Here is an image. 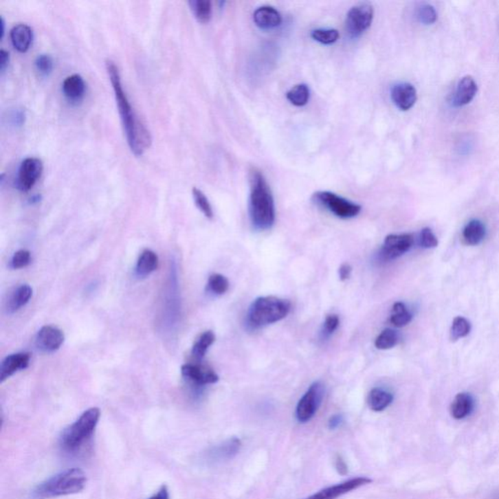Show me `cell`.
Here are the masks:
<instances>
[{
	"label": "cell",
	"instance_id": "obj_26",
	"mask_svg": "<svg viewBox=\"0 0 499 499\" xmlns=\"http://www.w3.org/2000/svg\"><path fill=\"white\" fill-rule=\"evenodd\" d=\"M412 320V314L406 307L405 303L396 302L391 311L390 323L394 327L402 328L407 326Z\"/></svg>",
	"mask_w": 499,
	"mask_h": 499
},
{
	"label": "cell",
	"instance_id": "obj_46",
	"mask_svg": "<svg viewBox=\"0 0 499 499\" xmlns=\"http://www.w3.org/2000/svg\"><path fill=\"white\" fill-rule=\"evenodd\" d=\"M0 34H1V36H0V38H3L4 34H5V22H4L3 18H0Z\"/></svg>",
	"mask_w": 499,
	"mask_h": 499
},
{
	"label": "cell",
	"instance_id": "obj_8",
	"mask_svg": "<svg viewBox=\"0 0 499 499\" xmlns=\"http://www.w3.org/2000/svg\"><path fill=\"white\" fill-rule=\"evenodd\" d=\"M374 8L370 4L360 3L352 7L347 13L345 27L351 37H359L372 25Z\"/></svg>",
	"mask_w": 499,
	"mask_h": 499
},
{
	"label": "cell",
	"instance_id": "obj_30",
	"mask_svg": "<svg viewBox=\"0 0 499 499\" xmlns=\"http://www.w3.org/2000/svg\"><path fill=\"white\" fill-rule=\"evenodd\" d=\"M398 333L392 330V329H386L379 333V337L375 340V345L377 349L386 351V349L393 348L398 344Z\"/></svg>",
	"mask_w": 499,
	"mask_h": 499
},
{
	"label": "cell",
	"instance_id": "obj_36",
	"mask_svg": "<svg viewBox=\"0 0 499 499\" xmlns=\"http://www.w3.org/2000/svg\"><path fill=\"white\" fill-rule=\"evenodd\" d=\"M30 263V253L27 250H20V251L16 252L12 256L11 260V267L14 269H20V268H24L27 267Z\"/></svg>",
	"mask_w": 499,
	"mask_h": 499
},
{
	"label": "cell",
	"instance_id": "obj_11",
	"mask_svg": "<svg viewBox=\"0 0 499 499\" xmlns=\"http://www.w3.org/2000/svg\"><path fill=\"white\" fill-rule=\"evenodd\" d=\"M372 480L367 477H358L335 485V486L326 487L318 493L305 499H337L344 494L351 493L354 489L370 484Z\"/></svg>",
	"mask_w": 499,
	"mask_h": 499
},
{
	"label": "cell",
	"instance_id": "obj_40",
	"mask_svg": "<svg viewBox=\"0 0 499 499\" xmlns=\"http://www.w3.org/2000/svg\"><path fill=\"white\" fill-rule=\"evenodd\" d=\"M11 124L16 127H21L25 123V113L23 109H17L10 114Z\"/></svg>",
	"mask_w": 499,
	"mask_h": 499
},
{
	"label": "cell",
	"instance_id": "obj_32",
	"mask_svg": "<svg viewBox=\"0 0 499 499\" xmlns=\"http://www.w3.org/2000/svg\"><path fill=\"white\" fill-rule=\"evenodd\" d=\"M310 36L319 43L329 45V44H333L337 41L340 32L333 29H317L312 30Z\"/></svg>",
	"mask_w": 499,
	"mask_h": 499
},
{
	"label": "cell",
	"instance_id": "obj_27",
	"mask_svg": "<svg viewBox=\"0 0 499 499\" xmlns=\"http://www.w3.org/2000/svg\"><path fill=\"white\" fill-rule=\"evenodd\" d=\"M190 6L198 22L206 24L212 18V3L209 0H191Z\"/></svg>",
	"mask_w": 499,
	"mask_h": 499
},
{
	"label": "cell",
	"instance_id": "obj_21",
	"mask_svg": "<svg viewBox=\"0 0 499 499\" xmlns=\"http://www.w3.org/2000/svg\"><path fill=\"white\" fill-rule=\"evenodd\" d=\"M474 410V399L468 393H459L454 398L451 407L452 416L456 419L469 417Z\"/></svg>",
	"mask_w": 499,
	"mask_h": 499
},
{
	"label": "cell",
	"instance_id": "obj_31",
	"mask_svg": "<svg viewBox=\"0 0 499 499\" xmlns=\"http://www.w3.org/2000/svg\"><path fill=\"white\" fill-rule=\"evenodd\" d=\"M471 331V324L467 319L464 317H456L452 321L451 328V340L452 342L463 339L467 337Z\"/></svg>",
	"mask_w": 499,
	"mask_h": 499
},
{
	"label": "cell",
	"instance_id": "obj_38",
	"mask_svg": "<svg viewBox=\"0 0 499 499\" xmlns=\"http://www.w3.org/2000/svg\"><path fill=\"white\" fill-rule=\"evenodd\" d=\"M339 316L335 315V314H331V315L326 317L325 322H324L323 330H322V333H323L324 337H327L333 335L335 331L339 328Z\"/></svg>",
	"mask_w": 499,
	"mask_h": 499
},
{
	"label": "cell",
	"instance_id": "obj_25",
	"mask_svg": "<svg viewBox=\"0 0 499 499\" xmlns=\"http://www.w3.org/2000/svg\"><path fill=\"white\" fill-rule=\"evenodd\" d=\"M32 296V287L29 285H22L19 287L17 290L14 291L11 296L8 303V310L10 312L18 311L19 309L25 307L30 302Z\"/></svg>",
	"mask_w": 499,
	"mask_h": 499
},
{
	"label": "cell",
	"instance_id": "obj_18",
	"mask_svg": "<svg viewBox=\"0 0 499 499\" xmlns=\"http://www.w3.org/2000/svg\"><path fill=\"white\" fill-rule=\"evenodd\" d=\"M254 22L260 29H275L281 25L282 16L274 7L262 6L254 13Z\"/></svg>",
	"mask_w": 499,
	"mask_h": 499
},
{
	"label": "cell",
	"instance_id": "obj_5",
	"mask_svg": "<svg viewBox=\"0 0 499 499\" xmlns=\"http://www.w3.org/2000/svg\"><path fill=\"white\" fill-rule=\"evenodd\" d=\"M101 417V410L98 408L84 412L78 421H74L63 433L60 447L69 454L78 452L91 439Z\"/></svg>",
	"mask_w": 499,
	"mask_h": 499
},
{
	"label": "cell",
	"instance_id": "obj_34",
	"mask_svg": "<svg viewBox=\"0 0 499 499\" xmlns=\"http://www.w3.org/2000/svg\"><path fill=\"white\" fill-rule=\"evenodd\" d=\"M208 288L214 295H223L230 288V282L223 275L213 274L209 277Z\"/></svg>",
	"mask_w": 499,
	"mask_h": 499
},
{
	"label": "cell",
	"instance_id": "obj_43",
	"mask_svg": "<svg viewBox=\"0 0 499 499\" xmlns=\"http://www.w3.org/2000/svg\"><path fill=\"white\" fill-rule=\"evenodd\" d=\"M148 499H170L168 487L166 486L161 487L159 491H158L155 494H153V496Z\"/></svg>",
	"mask_w": 499,
	"mask_h": 499
},
{
	"label": "cell",
	"instance_id": "obj_29",
	"mask_svg": "<svg viewBox=\"0 0 499 499\" xmlns=\"http://www.w3.org/2000/svg\"><path fill=\"white\" fill-rule=\"evenodd\" d=\"M214 340H216V337H214V333L212 331L203 333L193 345V357H195L198 360H201L206 352L208 351L209 347L214 344Z\"/></svg>",
	"mask_w": 499,
	"mask_h": 499
},
{
	"label": "cell",
	"instance_id": "obj_1",
	"mask_svg": "<svg viewBox=\"0 0 499 499\" xmlns=\"http://www.w3.org/2000/svg\"><path fill=\"white\" fill-rule=\"evenodd\" d=\"M107 71L111 82L113 84L114 95H115L119 113H120L126 137H127L128 144L135 155L142 156L144 151L151 146V133L133 109L127 95L123 89L120 72L113 60H107Z\"/></svg>",
	"mask_w": 499,
	"mask_h": 499
},
{
	"label": "cell",
	"instance_id": "obj_9",
	"mask_svg": "<svg viewBox=\"0 0 499 499\" xmlns=\"http://www.w3.org/2000/svg\"><path fill=\"white\" fill-rule=\"evenodd\" d=\"M412 234H390L386 237L379 252L382 260H392L407 253L414 245Z\"/></svg>",
	"mask_w": 499,
	"mask_h": 499
},
{
	"label": "cell",
	"instance_id": "obj_39",
	"mask_svg": "<svg viewBox=\"0 0 499 499\" xmlns=\"http://www.w3.org/2000/svg\"><path fill=\"white\" fill-rule=\"evenodd\" d=\"M421 245L423 248L431 249L438 246L437 237L429 228H423L421 232Z\"/></svg>",
	"mask_w": 499,
	"mask_h": 499
},
{
	"label": "cell",
	"instance_id": "obj_42",
	"mask_svg": "<svg viewBox=\"0 0 499 499\" xmlns=\"http://www.w3.org/2000/svg\"><path fill=\"white\" fill-rule=\"evenodd\" d=\"M352 271V268L351 265H346V263H344V265H342V267H340L339 269V275L340 278L342 280V281H345V280H347L351 277Z\"/></svg>",
	"mask_w": 499,
	"mask_h": 499
},
{
	"label": "cell",
	"instance_id": "obj_4",
	"mask_svg": "<svg viewBox=\"0 0 499 499\" xmlns=\"http://www.w3.org/2000/svg\"><path fill=\"white\" fill-rule=\"evenodd\" d=\"M291 311V302L274 296L256 298L250 307L247 323L256 329L283 320Z\"/></svg>",
	"mask_w": 499,
	"mask_h": 499
},
{
	"label": "cell",
	"instance_id": "obj_2",
	"mask_svg": "<svg viewBox=\"0 0 499 499\" xmlns=\"http://www.w3.org/2000/svg\"><path fill=\"white\" fill-rule=\"evenodd\" d=\"M250 218L252 225L258 230H267L275 223L274 195L267 179L260 170L253 168L250 171Z\"/></svg>",
	"mask_w": 499,
	"mask_h": 499
},
{
	"label": "cell",
	"instance_id": "obj_37",
	"mask_svg": "<svg viewBox=\"0 0 499 499\" xmlns=\"http://www.w3.org/2000/svg\"><path fill=\"white\" fill-rule=\"evenodd\" d=\"M36 67L42 76H48L53 69L52 58L46 54L39 55L36 60Z\"/></svg>",
	"mask_w": 499,
	"mask_h": 499
},
{
	"label": "cell",
	"instance_id": "obj_33",
	"mask_svg": "<svg viewBox=\"0 0 499 499\" xmlns=\"http://www.w3.org/2000/svg\"><path fill=\"white\" fill-rule=\"evenodd\" d=\"M193 199H195V204H197V208L204 214L206 218L213 219L214 212L212 208L211 204H210L208 198L206 195L202 192L199 188H195L192 190Z\"/></svg>",
	"mask_w": 499,
	"mask_h": 499
},
{
	"label": "cell",
	"instance_id": "obj_17",
	"mask_svg": "<svg viewBox=\"0 0 499 499\" xmlns=\"http://www.w3.org/2000/svg\"><path fill=\"white\" fill-rule=\"evenodd\" d=\"M477 91L478 86L474 78L470 76H464L459 81L456 89L454 91V99H452L454 106L461 107L470 104L477 94Z\"/></svg>",
	"mask_w": 499,
	"mask_h": 499
},
{
	"label": "cell",
	"instance_id": "obj_13",
	"mask_svg": "<svg viewBox=\"0 0 499 499\" xmlns=\"http://www.w3.org/2000/svg\"><path fill=\"white\" fill-rule=\"evenodd\" d=\"M390 96L395 106L404 111L412 109L417 100L416 88L407 82L395 84L391 89Z\"/></svg>",
	"mask_w": 499,
	"mask_h": 499
},
{
	"label": "cell",
	"instance_id": "obj_15",
	"mask_svg": "<svg viewBox=\"0 0 499 499\" xmlns=\"http://www.w3.org/2000/svg\"><path fill=\"white\" fill-rule=\"evenodd\" d=\"M241 446L242 443L239 438H230L218 446L212 447L207 456H208L209 461H213V463L230 461L236 456L241 449Z\"/></svg>",
	"mask_w": 499,
	"mask_h": 499
},
{
	"label": "cell",
	"instance_id": "obj_45",
	"mask_svg": "<svg viewBox=\"0 0 499 499\" xmlns=\"http://www.w3.org/2000/svg\"><path fill=\"white\" fill-rule=\"evenodd\" d=\"M337 468L339 469L340 473H342V474L347 471V467L346 465H345L344 461L340 458L337 461Z\"/></svg>",
	"mask_w": 499,
	"mask_h": 499
},
{
	"label": "cell",
	"instance_id": "obj_24",
	"mask_svg": "<svg viewBox=\"0 0 499 499\" xmlns=\"http://www.w3.org/2000/svg\"><path fill=\"white\" fill-rule=\"evenodd\" d=\"M393 402V395L381 388H374L368 396V404L374 412H382Z\"/></svg>",
	"mask_w": 499,
	"mask_h": 499
},
{
	"label": "cell",
	"instance_id": "obj_10",
	"mask_svg": "<svg viewBox=\"0 0 499 499\" xmlns=\"http://www.w3.org/2000/svg\"><path fill=\"white\" fill-rule=\"evenodd\" d=\"M42 171H43V164L38 158L30 157L23 161L19 168L18 178L16 181L18 190L29 191L41 178Z\"/></svg>",
	"mask_w": 499,
	"mask_h": 499
},
{
	"label": "cell",
	"instance_id": "obj_22",
	"mask_svg": "<svg viewBox=\"0 0 499 499\" xmlns=\"http://www.w3.org/2000/svg\"><path fill=\"white\" fill-rule=\"evenodd\" d=\"M486 236V226L481 221H470L463 228V238L464 243L469 246H476L481 243Z\"/></svg>",
	"mask_w": 499,
	"mask_h": 499
},
{
	"label": "cell",
	"instance_id": "obj_20",
	"mask_svg": "<svg viewBox=\"0 0 499 499\" xmlns=\"http://www.w3.org/2000/svg\"><path fill=\"white\" fill-rule=\"evenodd\" d=\"M85 89L84 79L79 74L67 76L63 83V92L69 101L76 102L82 99Z\"/></svg>",
	"mask_w": 499,
	"mask_h": 499
},
{
	"label": "cell",
	"instance_id": "obj_12",
	"mask_svg": "<svg viewBox=\"0 0 499 499\" xmlns=\"http://www.w3.org/2000/svg\"><path fill=\"white\" fill-rule=\"evenodd\" d=\"M64 333L53 326H44L36 335V345L42 351L53 352L58 351L64 344Z\"/></svg>",
	"mask_w": 499,
	"mask_h": 499
},
{
	"label": "cell",
	"instance_id": "obj_6",
	"mask_svg": "<svg viewBox=\"0 0 499 499\" xmlns=\"http://www.w3.org/2000/svg\"><path fill=\"white\" fill-rule=\"evenodd\" d=\"M313 199L317 204L321 205L340 219L354 218L358 216L362 209L360 205L349 201L330 191H319L313 195Z\"/></svg>",
	"mask_w": 499,
	"mask_h": 499
},
{
	"label": "cell",
	"instance_id": "obj_14",
	"mask_svg": "<svg viewBox=\"0 0 499 499\" xmlns=\"http://www.w3.org/2000/svg\"><path fill=\"white\" fill-rule=\"evenodd\" d=\"M181 373L186 379L197 386H207L219 381V375L214 370L199 365L186 364L181 367Z\"/></svg>",
	"mask_w": 499,
	"mask_h": 499
},
{
	"label": "cell",
	"instance_id": "obj_3",
	"mask_svg": "<svg viewBox=\"0 0 499 499\" xmlns=\"http://www.w3.org/2000/svg\"><path fill=\"white\" fill-rule=\"evenodd\" d=\"M86 483L85 473L79 468H71L42 482L34 489V496L37 499H46L76 494L83 491Z\"/></svg>",
	"mask_w": 499,
	"mask_h": 499
},
{
	"label": "cell",
	"instance_id": "obj_28",
	"mask_svg": "<svg viewBox=\"0 0 499 499\" xmlns=\"http://www.w3.org/2000/svg\"><path fill=\"white\" fill-rule=\"evenodd\" d=\"M310 90L307 84H298L287 93V99L296 107H303L309 101Z\"/></svg>",
	"mask_w": 499,
	"mask_h": 499
},
{
	"label": "cell",
	"instance_id": "obj_41",
	"mask_svg": "<svg viewBox=\"0 0 499 499\" xmlns=\"http://www.w3.org/2000/svg\"><path fill=\"white\" fill-rule=\"evenodd\" d=\"M9 60H10L9 53L2 49V50L0 51V71H1V72L5 71V69L9 64Z\"/></svg>",
	"mask_w": 499,
	"mask_h": 499
},
{
	"label": "cell",
	"instance_id": "obj_47",
	"mask_svg": "<svg viewBox=\"0 0 499 499\" xmlns=\"http://www.w3.org/2000/svg\"><path fill=\"white\" fill-rule=\"evenodd\" d=\"M498 499H499V498H498Z\"/></svg>",
	"mask_w": 499,
	"mask_h": 499
},
{
	"label": "cell",
	"instance_id": "obj_35",
	"mask_svg": "<svg viewBox=\"0 0 499 499\" xmlns=\"http://www.w3.org/2000/svg\"><path fill=\"white\" fill-rule=\"evenodd\" d=\"M417 18L422 24L432 25L437 20V12H436L433 6L424 4V5L419 7V10H417Z\"/></svg>",
	"mask_w": 499,
	"mask_h": 499
},
{
	"label": "cell",
	"instance_id": "obj_23",
	"mask_svg": "<svg viewBox=\"0 0 499 499\" xmlns=\"http://www.w3.org/2000/svg\"><path fill=\"white\" fill-rule=\"evenodd\" d=\"M158 256L151 250H144L137 260L136 274L139 277H146L153 274L158 267Z\"/></svg>",
	"mask_w": 499,
	"mask_h": 499
},
{
	"label": "cell",
	"instance_id": "obj_19",
	"mask_svg": "<svg viewBox=\"0 0 499 499\" xmlns=\"http://www.w3.org/2000/svg\"><path fill=\"white\" fill-rule=\"evenodd\" d=\"M10 37L14 47L17 49L19 52L25 53L32 45L34 34L29 25L19 24L11 30Z\"/></svg>",
	"mask_w": 499,
	"mask_h": 499
},
{
	"label": "cell",
	"instance_id": "obj_16",
	"mask_svg": "<svg viewBox=\"0 0 499 499\" xmlns=\"http://www.w3.org/2000/svg\"><path fill=\"white\" fill-rule=\"evenodd\" d=\"M30 356L29 353H16L7 356L0 367V381L4 382L12 377L18 370L29 367Z\"/></svg>",
	"mask_w": 499,
	"mask_h": 499
},
{
	"label": "cell",
	"instance_id": "obj_44",
	"mask_svg": "<svg viewBox=\"0 0 499 499\" xmlns=\"http://www.w3.org/2000/svg\"><path fill=\"white\" fill-rule=\"evenodd\" d=\"M342 421H344V417L340 414H335V416L331 417L329 426H330L331 429L337 428L342 423Z\"/></svg>",
	"mask_w": 499,
	"mask_h": 499
},
{
	"label": "cell",
	"instance_id": "obj_7",
	"mask_svg": "<svg viewBox=\"0 0 499 499\" xmlns=\"http://www.w3.org/2000/svg\"><path fill=\"white\" fill-rule=\"evenodd\" d=\"M325 388L321 382L316 381L312 384L307 389V392L298 401L296 417L300 423L309 422L312 419L320 407L323 401Z\"/></svg>",
	"mask_w": 499,
	"mask_h": 499
}]
</instances>
